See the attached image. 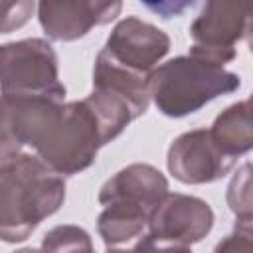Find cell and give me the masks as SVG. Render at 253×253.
<instances>
[{"label": "cell", "instance_id": "obj_14", "mask_svg": "<svg viewBox=\"0 0 253 253\" xmlns=\"http://www.w3.org/2000/svg\"><path fill=\"white\" fill-rule=\"evenodd\" d=\"M144 227H148V215L125 206H107L97 217V231L107 247L136 241Z\"/></svg>", "mask_w": 253, "mask_h": 253}, {"label": "cell", "instance_id": "obj_7", "mask_svg": "<svg viewBox=\"0 0 253 253\" xmlns=\"http://www.w3.org/2000/svg\"><path fill=\"white\" fill-rule=\"evenodd\" d=\"M235 164L213 140L210 128H194L176 136L168 148V172L182 184H211L221 180Z\"/></svg>", "mask_w": 253, "mask_h": 253}, {"label": "cell", "instance_id": "obj_10", "mask_svg": "<svg viewBox=\"0 0 253 253\" xmlns=\"http://www.w3.org/2000/svg\"><path fill=\"white\" fill-rule=\"evenodd\" d=\"M121 10L119 0H43L38 4V20L49 40L73 42L113 22Z\"/></svg>", "mask_w": 253, "mask_h": 253}, {"label": "cell", "instance_id": "obj_4", "mask_svg": "<svg viewBox=\"0 0 253 253\" xmlns=\"http://www.w3.org/2000/svg\"><path fill=\"white\" fill-rule=\"evenodd\" d=\"M65 107V85L43 93H2L0 154L36 150Z\"/></svg>", "mask_w": 253, "mask_h": 253}, {"label": "cell", "instance_id": "obj_17", "mask_svg": "<svg viewBox=\"0 0 253 253\" xmlns=\"http://www.w3.org/2000/svg\"><path fill=\"white\" fill-rule=\"evenodd\" d=\"M213 253H253V221L235 223L233 231L217 241Z\"/></svg>", "mask_w": 253, "mask_h": 253}, {"label": "cell", "instance_id": "obj_11", "mask_svg": "<svg viewBox=\"0 0 253 253\" xmlns=\"http://www.w3.org/2000/svg\"><path fill=\"white\" fill-rule=\"evenodd\" d=\"M168 194L166 176L152 164L134 162L121 168L115 176H111L97 196L103 208L107 206H125L136 210L150 217V213L158 208V204Z\"/></svg>", "mask_w": 253, "mask_h": 253}, {"label": "cell", "instance_id": "obj_6", "mask_svg": "<svg viewBox=\"0 0 253 253\" xmlns=\"http://www.w3.org/2000/svg\"><path fill=\"white\" fill-rule=\"evenodd\" d=\"M2 93H43L61 87L57 53L42 38L4 43L0 49Z\"/></svg>", "mask_w": 253, "mask_h": 253}, {"label": "cell", "instance_id": "obj_5", "mask_svg": "<svg viewBox=\"0 0 253 253\" xmlns=\"http://www.w3.org/2000/svg\"><path fill=\"white\" fill-rule=\"evenodd\" d=\"M253 34V2H206L190 26V53L217 65L233 61L235 43Z\"/></svg>", "mask_w": 253, "mask_h": 253}, {"label": "cell", "instance_id": "obj_22", "mask_svg": "<svg viewBox=\"0 0 253 253\" xmlns=\"http://www.w3.org/2000/svg\"><path fill=\"white\" fill-rule=\"evenodd\" d=\"M247 45H249V51L253 53V34H251V36L247 38Z\"/></svg>", "mask_w": 253, "mask_h": 253}, {"label": "cell", "instance_id": "obj_9", "mask_svg": "<svg viewBox=\"0 0 253 253\" xmlns=\"http://www.w3.org/2000/svg\"><path fill=\"white\" fill-rule=\"evenodd\" d=\"M103 51L119 65L148 77L170 51V38L158 26L136 16H126L117 22Z\"/></svg>", "mask_w": 253, "mask_h": 253}, {"label": "cell", "instance_id": "obj_21", "mask_svg": "<svg viewBox=\"0 0 253 253\" xmlns=\"http://www.w3.org/2000/svg\"><path fill=\"white\" fill-rule=\"evenodd\" d=\"M14 253H43L42 249H36V247H24V249H18Z\"/></svg>", "mask_w": 253, "mask_h": 253}, {"label": "cell", "instance_id": "obj_15", "mask_svg": "<svg viewBox=\"0 0 253 253\" xmlns=\"http://www.w3.org/2000/svg\"><path fill=\"white\" fill-rule=\"evenodd\" d=\"M225 200L237 221H253V162H243L233 172Z\"/></svg>", "mask_w": 253, "mask_h": 253}, {"label": "cell", "instance_id": "obj_18", "mask_svg": "<svg viewBox=\"0 0 253 253\" xmlns=\"http://www.w3.org/2000/svg\"><path fill=\"white\" fill-rule=\"evenodd\" d=\"M107 253H194V251L184 245L160 243L150 233H142L128 247H109Z\"/></svg>", "mask_w": 253, "mask_h": 253}, {"label": "cell", "instance_id": "obj_19", "mask_svg": "<svg viewBox=\"0 0 253 253\" xmlns=\"http://www.w3.org/2000/svg\"><path fill=\"white\" fill-rule=\"evenodd\" d=\"M34 8H36L34 2H8V0H2L0 2V10H2L0 30H2V34H10L12 30H18L20 26H24L30 20Z\"/></svg>", "mask_w": 253, "mask_h": 253}, {"label": "cell", "instance_id": "obj_16", "mask_svg": "<svg viewBox=\"0 0 253 253\" xmlns=\"http://www.w3.org/2000/svg\"><path fill=\"white\" fill-rule=\"evenodd\" d=\"M43 253H95L91 235L71 223L51 227L42 239Z\"/></svg>", "mask_w": 253, "mask_h": 253}, {"label": "cell", "instance_id": "obj_3", "mask_svg": "<svg viewBox=\"0 0 253 253\" xmlns=\"http://www.w3.org/2000/svg\"><path fill=\"white\" fill-rule=\"evenodd\" d=\"M105 144V132L95 111L85 99H81L65 103L61 115L34 154L57 174L73 176L87 170L95 162L99 148Z\"/></svg>", "mask_w": 253, "mask_h": 253}, {"label": "cell", "instance_id": "obj_20", "mask_svg": "<svg viewBox=\"0 0 253 253\" xmlns=\"http://www.w3.org/2000/svg\"><path fill=\"white\" fill-rule=\"evenodd\" d=\"M150 10H156V12H160L162 14V18H170V16H178L184 8H188V6H192V4H146Z\"/></svg>", "mask_w": 253, "mask_h": 253}, {"label": "cell", "instance_id": "obj_8", "mask_svg": "<svg viewBox=\"0 0 253 253\" xmlns=\"http://www.w3.org/2000/svg\"><path fill=\"white\" fill-rule=\"evenodd\" d=\"M213 221V210L206 200L168 192L148 217V233L160 243L190 247L211 231Z\"/></svg>", "mask_w": 253, "mask_h": 253}, {"label": "cell", "instance_id": "obj_1", "mask_svg": "<svg viewBox=\"0 0 253 253\" xmlns=\"http://www.w3.org/2000/svg\"><path fill=\"white\" fill-rule=\"evenodd\" d=\"M65 200V176L30 150L0 154V237L26 241Z\"/></svg>", "mask_w": 253, "mask_h": 253}, {"label": "cell", "instance_id": "obj_12", "mask_svg": "<svg viewBox=\"0 0 253 253\" xmlns=\"http://www.w3.org/2000/svg\"><path fill=\"white\" fill-rule=\"evenodd\" d=\"M93 89L111 91V93L126 99L140 115H144L148 111V105H150L148 77L146 75H138V73L119 65L103 49L95 57Z\"/></svg>", "mask_w": 253, "mask_h": 253}, {"label": "cell", "instance_id": "obj_13", "mask_svg": "<svg viewBox=\"0 0 253 253\" xmlns=\"http://www.w3.org/2000/svg\"><path fill=\"white\" fill-rule=\"evenodd\" d=\"M215 144L231 158L253 150V95L225 107L210 128Z\"/></svg>", "mask_w": 253, "mask_h": 253}, {"label": "cell", "instance_id": "obj_2", "mask_svg": "<svg viewBox=\"0 0 253 253\" xmlns=\"http://www.w3.org/2000/svg\"><path fill=\"white\" fill-rule=\"evenodd\" d=\"M239 87L241 77L237 73L194 53L172 57L148 75L150 101L170 119L192 115Z\"/></svg>", "mask_w": 253, "mask_h": 253}]
</instances>
